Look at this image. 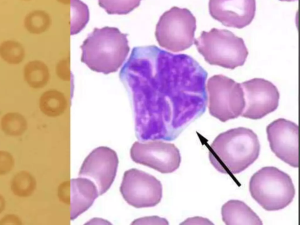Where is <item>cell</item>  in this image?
I'll list each match as a JSON object with an SVG mask.
<instances>
[{
	"label": "cell",
	"instance_id": "obj_1",
	"mask_svg": "<svg viewBox=\"0 0 300 225\" xmlns=\"http://www.w3.org/2000/svg\"><path fill=\"white\" fill-rule=\"evenodd\" d=\"M119 77L144 140H173L205 111L208 73L188 55L155 45L136 47Z\"/></svg>",
	"mask_w": 300,
	"mask_h": 225
},
{
	"label": "cell",
	"instance_id": "obj_2",
	"mask_svg": "<svg viewBox=\"0 0 300 225\" xmlns=\"http://www.w3.org/2000/svg\"><path fill=\"white\" fill-rule=\"evenodd\" d=\"M260 144L257 134L245 127L229 130L217 136L209 148L211 164L224 174H237L258 158Z\"/></svg>",
	"mask_w": 300,
	"mask_h": 225
},
{
	"label": "cell",
	"instance_id": "obj_3",
	"mask_svg": "<svg viewBox=\"0 0 300 225\" xmlns=\"http://www.w3.org/2000/svg\"><path fill=\"white\" fill-rule=\"evenodd\" d=\"M83 63L105 75L117 72L129 53L127 34L117 28H95L81 45Z\"/></svg>",
	"mask_w": 300,
	"mask_h": 225
},
{
	"label": "cell",
	"instance_id": "obj_4",
	"mask_svg": "<svg viewBox=\"0 0 300 225\" xmlns=\"http://www.w3.org/2000/svg\"><path fill=\"white\" fill-rule=\"evenodd\" d=\"M194 44L209 64L232 70L243 66L249 55L243 39L227 29L203 31Z\"/></svg>",
	"mask_w": 300,
	"mask_h": 225
},
{
	"label": "cell",
	"instance_id": "obj_5",
	"mask_svg": "<svg viewBox=\"0 0 300 225\" xmlns=\"http://www.w3.org/2000/svg\"><path fill=\"white\" fill-rule=\"evenodd\" d=\"M249 191L252 198L267 211L282 210L292 202L295 190L289 175L274 167H266L251 176Z\"/></svg>",
	"mask_w": 300,
	"mask_h": 225
},
{
	"label": "cell",
	"instance_id": "obj_6",
	"mask_svg": "<svg viewBox=\"0 0 300 225\" xmlns=\"http://www.w3.org/2000/svg\"><path fill=\"white\" fill-rule=\"evenodd\" d=\"M197 21L187 8H171L160 18L155 37L159 45L173 52L189 48L195 40Z\"/></svg>",
	"mask_w": 300,
	"mask_h": 225
},
{
	"label": "cell",
	"instance_id": "obj_7",
	"mask_svg": "<svg viewBox=\"0 0 300 225\" xmlns=\"http://www.w3.org/2000/svg\"><path fill=\"white\" fill-rule=\"evenodd\" d=\"M207 91L211 116L226 122L242 115L245 101L240 83L222 75H214L208 80Z\"/></svg>",
	"mask_w": 300,
	"mask_h": 225
},
{
	"label": "cell",
	"instance_id": "obj_8",
	"mask_svg": "<svg viewBox=\"0 0 300 225\" xmlns=\"http://www.w3.org/2000/svg\"><path fill=\"white\" fill-rule=\"evenodd\" d=\"M120 192L126 202L136 208H151L162 197V186L155 176L133 168L125 172Z\"/></svg>",
	"mask_w": 300,
	"mask_h": 225
},
{
	"label": "cell",
	"instance_id": "obj_9",
	"mask_svg": "<svg viewBox=\"0 0 300 225\" xmlns=\"http://www.w3.org/2000/svg\"><path fill=\"white\" fill-rule=\"evenodd\" d=\"M133 161L162 174L175 171L180 166L179 150L173 144L161 141L136 142L130 150Z\"/></svg>",
	"mask_w": 300,
	"mask_h": 225
},
{
	"label": "cell",
	"instance_id": "obj_10",
	"mask_svg": "<svg viewBox=\"0 0 300 225\" xmlns=\"http://www.w3.org/2000/svg\"><path fill=\"white\" fill-rule=\"evenodd\" d=\"M241 84L245 106L241 116L252 120L262 118L278 107L280 93L271 81L254 78Z\"/></svg>",
	"mask_w": 300,
	"mask_h": 225
},
{
	"label": "cell",
	"instance_id": "obj_11",
	"mask_svg": "<svg viewBox=\"0 0 300 225\" xmlns=\"http://www.w3.org/2000/svg\"><path fill=\"white\" fill-rule=\"evenodd\" d=\"M118 166L117 153L110 148L99 147L93 150L84 160L79 176L92 180L97 186L99 195L111 187Z\"/></svg>",
	"mask_w": 300,
	"mask_h": 225
},
{
	"label": "cell",
	"instance_id": "obj_12",
	"mask_svg": "<svg viewBox=\"0 0 300 225\" xmlns=\"http://www.w3.org/2000/svg\"><path fill=\"white\" fill-rule=\"evenodd\" d=\"M271 151L289 166L298 167V126L284 118L274 120L267 127Z\"/></svg>",
	"mask_w": 300,
	"mask_h": 225
},
{
	"label": "cell",
	"instance_id": "obj_13",
	"mask_svg": "<svg viewBox=\"0 0 300 225\" xmlns=\"http://www.w3.org/2000/svg\"><path fill=\"white\" fill-rule=\"evenodd\" d=\"M255 0H209L211 16L227 27L242 29L253 20Z\"/></svg>",
	"mask_w": 300,
	"mask_h": 225
},
{
	"label": "cell",
	"instance_id": "obj_14",
	"mask_svg": "<svg viewBox=\"0 0 300 225\" xmlns=\"http://www.w3.org/2000/svg\"><path fill=\"white\" fill-rule=\"evenodd\" d=\"M71 220L89 209L99 196L98 188L90 179L80 177L71 180Z\"/></svg>",
	"mask_w": 300,
	"mask_h": 225
},
{
	"label": "cell",
	"instance_id": "obj_15",
	"mask_svg": "<svg viewBox=\"0 0 300 225\" xmlns=\"http://www.w3.org/2000/svg\"><path fill=\"white\" fill-rule=\"evenodd\" d=\"M222 217L227 225H262L260 218L243 202L230 200L222 208Z\"/></svg>",
	"mask_w": 300,
	"mask_h": 225
},
{
	"label": "cell",
	"instance_id": "obj_16",
	"mask_svg": "<svg viewBox=\"0 0 300 225\" xmlns=\"http://www.w3.org/2000/svg\"><path fill=\"white\" fill-rule=\"evenodd\" d=\"M71 35L79 33L89 21V10L80 0H71Z\"/></svg>",
	"mask_w": 300,
	"mask_h": 225
},
{
	"label": "cell",
	"instance_id": "obj_17",
	"mask_svg": "<svg viewBox=\"0 0 300 225\" xmlns=\"http://www.w3.org/2000/svg\"><path fill=\"white\" fill-rule=\"evenodd\" d=\"M142 0H98L99 5L110 15H126L137 8Z\"/></svg>",
	"mask_w": 300,
	"mask_h": 225
},
{
	"label": "cell",
	"instance_id": "obj_18",
	"mask_svg": "<svg viewBox=\"0 0 300 225\" xmlns=\"http://www.w3.org/2000/svg\"><path fill=\"white\" fill-rule=\"evenodd\" d=\"M134 224H168L165 219L158 216L145 217L138 219L132 223Z\"/></svg>",
	"mask_w": 300,
	"mask_h": 225
},
{
	"label": "cell",
	"instance_id": "obj_19",
	"mask_svg": "<svg viewBox=\"0 0 300 225\" xmlns=\"http://www.w3.org/2000/svg\"><path fill=\"white\" fill-rule=\"evenodd\" d=\"M280 1H288V2H291V1H297V0H280Z\"/></svg>",
	"mask_w": 300,
	"mask_h": 225
}]
</instances>
